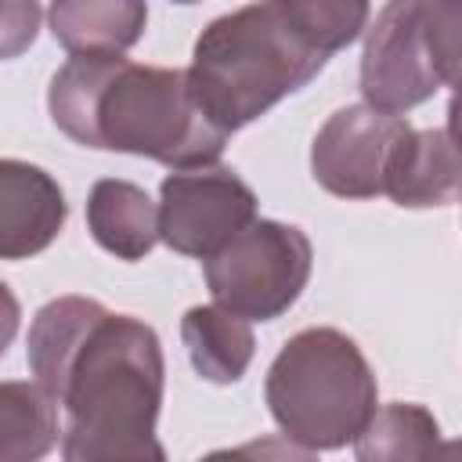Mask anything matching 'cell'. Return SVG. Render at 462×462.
Listing matches in <instances>:
<instances>
[{
    "mask_svg": "<svg viewBox=\"0 0 462 462\" xmlns=\"http://www.w3.org/2000/svg\"><path fill=\"white\" fill-rule=\"evenodd\" d=\"M47 108L76 144L170 170L217 162L231 137L199 101L188 69L137 65L123 54H72L51 79Z\"/></svg>",
    "mask_w": 462,
    "mask_h": 462,
    "instance_id": "2",
    "label": "cell"
},
{
    "mask_svg": "<svg viewBox=\"0 0 462 462\" xmlns=\"http://www.w3.org/2000/svg\"><path fill=\"white\" fill-rule=\"evenodd\" d=\"M144 25V0H51V32L69 54H123Z\"/></svg>",
    "mask_w": 462,
    "mask_h": 462,
    "instance_id": "11",
    "label": "cell"
},
{
    "mask_svg": "<svg viewBox=\"0 0 462 462\" xmlns=\"http://www.w3.org/2000/svg\"><path fill=\"white\" fill-rule=\"evenodd\" d=\"M173 4H199V0H173Z\"/></svg>",
    "mask_w": 462,
    "mask_h": 462,
    "instance_id": "20",
    "label": "cell"
},
{
    "mask_svg": "<svg viewBox=\"0 0 462 462\" xmlns=\"http://www.w3.org/2000/svg\"><path fill=\"white\" fill-rule=\"evenodd\" d=\"M180 339L188 346V357L195 372L209 383H238L253 361V328L249 318L213 303V307H191L180 318Z\"/></svg>",
    "mask_w": 462,
    "mask_h": 462,
    "instance_id": "13",
    "label": "cell"
},
{
    "mask_svg": "<svg viewBox=\"0 0 462 462\" xmlns=\"http://www.w3.org/2000/svg\"><path fill=\"white\" fill-rule=\"evenodd\" d=\"M58 401L32 379L0 386V462H32L58 440Z\"/></svg>",
    "mask_w": 462,
    "mask_h": 462,
    "instance_id": "14",
    "label": "cell"
},
{
    "mask_svg": "<svg viewBox=\"0 0 462 462\" xmlns=\"http://www.w3.org/2000/svg\"><path fill=\"white\" fill-rule=\"evenodd\" d=\"M310 263L314 249L300 227L253 220L227 245L202 260V274L209 296L220 307L249 321H271L300 300L310 278Z\"/></svg>",
    "mask_w": 462,
    "mask_h": 462,
    "instance_id": "5",
    "label": "cell"
},
{
    "mask_svg": "<svg viewBox=\"0 0 462 462\" xmlns=\"http://www.w3.org/2000/svg\"><path fill=\"white\" fill-rule=\"evenodd\" d=\"M437 419L422 404L393 401L375 408L368 426L357 433L354 451L365 462H397V458H426L437 448Z\"/></svg>",
    "mask_w": 462,
    "mask_h": 462,
    "instance_id": "15",
    "label": "cell"
},
{
    "mask_svg": "<svg viewBox=\"0 0 462 462\" xmlns=\"http://www.w3.org/2000/svg\"><path fill=\"white\" fill-rule=\"evenodd\" d=\"M40 29V0H7L4 4V58L22 54Z\"/></svg>",
    "mask_w": 462,
    "mask_h": 462,
    "instance_id": "18",
    "label": "cell"
},
{
    "mask_svg": "<svg viewBox=\"0 0 462 462\" xmlns=\"http://www.w3.org/2000/svg\"><path fill=\"white\" fill-rule=\"evenodd\" d=\"M448 134H451V141H455L458 152H462V83L455 87V94H451V101H448Z\"/></svg>",
    "mask_w": 462,
    "mask_h": 462,
    "instance_id": "19",
    "label": "cell"
},
{
    "mask_svg": "<svg viewBox=\"0 0 462 462\" xmlns=\"http://www.w3.org/2000/svg\"><path fill=\"white\" fill-rule=\"evenodd\" d=\"M69 206L58 180L22 159L0 162V256L25 260L43 253L65 227Z\"/></svg>",
    "mask_w": 462,
    "mask_h": 462,
    "instance_id": "9",
    "label": "cell"
},
{
    "mask_svg": "<svg viewBox=\"0 0 462 462\" xmlns=\"http://www.w3.org/2000/svg\"><path fill=\"white\" fill-rule=\"evenodd\" d=\"M162 343L134 314L101 303L69 336L36 383L65 408V462H162Z\"/></svg>",
    "mask_w": 462,
    "mask_h": 462,
    "instance_id": "1",
    "label": "cell"
},
{
    "mask_svg": "<svg viewBox=\"0 0 462 462\" xmlns=\"http://www.w3.org/2000/svg\"><path fill=\"white\" fill-rule=\"evenodd\" d=\"M325 61L328 54L289 22L278 0H260L213 18L195 40L188 72L206 112L235 134L307 87Z\"/></svg>",
    "mask_w": 462,
    "mask_h": 462,
    "instance_id": "3",
    "label": "cell"
},
{
    "mask_svg": "<svg viewBox=\"0 0 462 462\" xmlns=\"http://www.w3.org/2000/svg\"><path fill=\"white\" fill-rule=\"evenodd\" d=\"M440 87L426 47V0H386L365 36L361 94L383 112H408Z\"/></svg>",
    "mask_w": 462,
    "mask_h": 462,
    "instance_id": "7",
    "label": "cell"
},
{
    "mask_svg": "<svg viewBox=\"0 0 462 462\" xmlns=\"http://www.w3.org/2000/svg\"><path fill=\"white\" fill-rule=\"evenodd\" d=\"M408 130L411 123L404 116L383 112L368 101L332 112L310 144L314 180L339 199L383 195L386 162Z\"/></svg>",
    "mask_w": 462,
    "mask_h": 462,
    "instance_id": "8",
    "label": "cell"
},
{
    "mask_svg": "<svg viewBox=\"0 0 462 462\" xmlns=\"http://www.w3.org/2000/svg\"><path fill=\"white\" fill-rule=\"evenodd\" d=\"M426 47L440 87L462 83V0H426Z\"/></svg>",
    "mask_w": 462,
    "mask_h": 462,
    "instance_id": "17",
    "label": "cell"
},
{
    "mask_svg": "<svg viewBox=\"0 0 462 462\" xmlns=\"http://www.w3.org/2000/svg\"><path fill=\"white\" fill-rule=\"evenodd\" d=\"M383 195L404 209H433L462 199V152L448 130H408L390 162Z\"/></svg>",
    "mask_w": 462,
    "mask_h": 462,
    "instance_id": "10",
    "label": "cell"
},
{
    "mask_svg": "<svg viewBox=\"0 0 462 462\" xmlns=\"http://www.w3.org/2000/svg\"><path fill=\"white\" fill-rule=\"evenodd\" d=\"M263 397L278 430L303 451L354 444L375 415V375L339 328L296 332L267 368Z\"/></svg>",
    "mask_w": 462,
    "mask_h": 462,
    "instance_id": "4",
    "label": "cell"
},
{
    "mask_svg": "<svg viewBox=\"0 0 462 462\" xmlns=\"http://www.w3.org/2000/svg\"><path fill=\"white\" fill-rule=\"evenodd\" d=\"M289 22L325 54L350 47L368 25V0H278Z\"/></svg>",
    "mask_w": 462,
    "mask_h": 462,
    "instance_id": "16",
    "label": "cell"
},
{
    "mask_svg": "<svg viewBox=\"0 0 462 462\" xmlns=\"http://www.w3.org/2000/svg\"><path fill=\"white\" fill-rule=\"evenodd\" d=\"M87 227L105 253L119 260H144L159 242V206L144 188L105 177L90 188Z\"/></svg>",
    "mask_w": 462,
    "mask_h": 462,
    "instance_id": "12",
    "label": "cell"
},
{
    "mask_svg": "<svg viewBox=\"0 0 462 462\" xmlns=\"http://www.w3.org/2000/svg\"><path fill=\"white\" fill-rule=\"evenodd\" d=\"M256 220L253 188L227 166L177 170L159 184V238L184 256H213Z\"/></svg>",
    "mask_w": 462,
    "mask_h": 462,
    "instance_id": "6",
    "label": "cell"
}]
</instances>
